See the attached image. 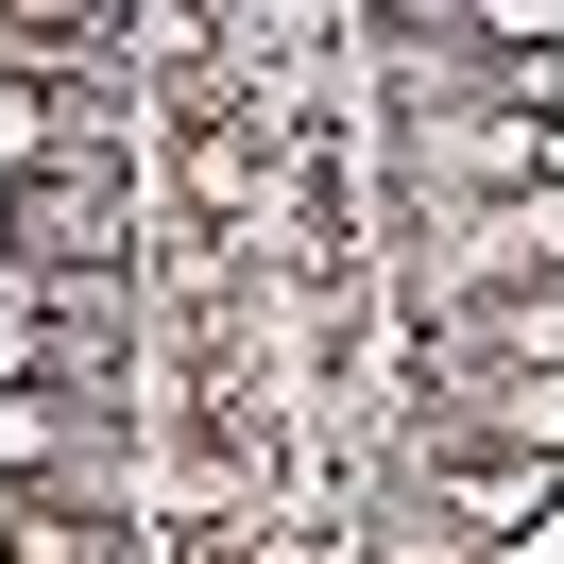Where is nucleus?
<instances>
[{
    "instance_id": "f257e3e1",
    "label": "nucleus",
    "mask_w": 564,
    "mask_h": 564,
    "mask_svg": "<svg viewBox=\"0 0 564 564\" xmlns=\"http://www.w3.org/2000/svg\"><path fill=\"white\" fill-rule=\"evenodd\" d=\"M462 513H479V530H530V513H547V462H479V479H462Z\"/></svg>"
},
{
    "instance_id": "7ed1b4c3",
    "label": "nucleus",
    "mask_w": 564,
    "mask_h": 564,
    "mask_svg": "<svg viewBox=\"0 0 564 564\" xmlns=\"http://www.w3.org/2000/svg\"><path fill=\"white\" fill-rule=\"evenodd\" d=\"M479 18H496V35H564V0H479Z\"/></svg>"
},
{
    "instance_id": "20e7f679",
    "label": "nucleus",
    "mask_w": 564,
    "mask_h": 564,
    "mask_svg": "<svg viewBox=\"0 0 564 564\" xmlns=\"http://www.w3.org/2000/svg\"><path fill=\"white\" fill-rule=\"evenodd\" d=\"M0 18H69V0H0Z\"/></svg>"
},
{
    "instance_id": "f03ea898",
    "label": "nucleus",
    "mask_w": 564,
    "mask_h": 564,
    "mask_svg": "<svg viewBox=\"0 0 564 564\" xmlns=\"http://www.w3.org/2000/svg\"><path fill=\"white\" fill-rule=\"evenodd\" d=\"M35 154H52V120L18 104V86H0V172H35Z\"/></svg>"
}]
</instances>
